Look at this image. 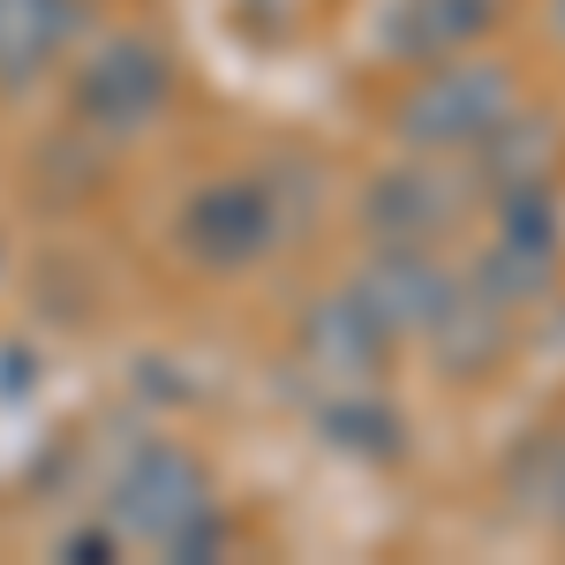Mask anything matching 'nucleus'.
<instances>
[{"label": "nucleus", "mask_w": 565, "mask_h": 565, "mask_svg": "<svg viewBox=\"0 0 565 565\" xmlns=\"http://www.w3.org/2000/svg\"><path fill=\"white\" fill-rule=\"evenodd\" d=\"M106 521H114V535L151 543V551H167L181 565L226 543V521H218V498H212V468L189 445H167V437H151V445L129 452V468L106 490Z\"/></svg>", "instance_id": "obj_1"}, {"label": "nucleus", "mask_w": 565, "mask_h": 565, "mask_svg": "<svg viewBox=\"0 0 565 565\" xmlns=\"http://www.w3.org/2000/svg\"><path fill=\"white\" fill-rule=\"evenodd\" d=\"M513 106H521V84H513L505 61L445 53V61H430V76H415V90H399L392 136H399V151L452 159V151H476Z\"/></svg>", "instance_id": "obj_2"}, {"label": "nucleus", "mask_w": 565, "mask_h": 565, "mask_svg": "<svg viewBox=\"0 0 565 565\" xmlns=\"http://www.w3.org/2000/svg\"><path fill=\"white\" fill-rule=\"evenodd\" d=\"M174 98V61L143 31H106L98 45L76 53V76H68V106L84 136H106V143H129L143 136Z\"/></svg>", "instance_id": "obj_3"}, {"label": "nucleus", "mask_w": 565, "mask_h": 565, "mask_svg": "<svg viewBox=\"0 0 565 565\" xmlns=\"http://www.w3.org/2000/svg\"><path fill=\"white\" fill-rule=\"evenodd\" d=\"M362 226L377 234V242H407V249H430L445 242L460 218H468V174H452L445 159L430 151H415L407 167H385V174H370L362 189Z\"/></svg>", "instance_id": "obj_4"}, {"label": "nucleus", "mask_w": 565, "mask_h": 565, "mask_svg": "<svg viewBox=\"0 0 565 565\" xmlns=\"http://www.w3.org/2000/svg\"><path fill=\"white\" fill-rule=\"evenodd\" d=\"M181 257L204 271H249V264L279 242V212L264 196V181H204L174 226Z\"/></svg>", "instance_id": "obj_5"}, {"label": "nucleus", "mask_w": 565, "mask_h": 565, "mask_svg": "<svg viewBox=\"0 0 565 565\" xmlns=\"http://www.w3.org/2000/svg\"><path fill=\"white\" fill-rule=\"evenodd\" d=\"M84 39L90 0H0V98H31Z\"/></svg>", "instance_id": "obj_6"}, {"label": "nucleus", "mask_w": 565, "mask_h": 565, "mask_svg": "<svg viewBox=\"0 0 565 565\" xmlns=\"http://www.w3.org/2000/svg\"><path fill=\"white\" fill-rule=\"evenodd\" d=\"M452 287H460V271H445L430 249H407V242H377V257L354 271V295L370 302V317L392 340H423L437 309L452 302Z\"/></svg>", "instance_id": "obj_7"}, {"label": "nucleus", "mask_w": 565, "mask_h": 565, "mask_svg": "<svg viewBox=\"0 0 565 565\" xmlns=\"http://www.w3.org/2000/svg\"><path fill=\"white\" fill-rule=\"evenodd\" d=\"M295 340H302V362L324 385H370L392 362V332L370 317V302H362L354 287L317 295V302L302 309V332H295Z\"/></svg>", "instance_id": "obj_8"}, {"label": "nucleus", "mask_w": 565, "mask_h": 565, "mask_svg": "<svg viewBox=\"0 0 565 565\" xmlns=\"http://www.w3.org/2000/svg\"><path fill=\"white\" fill-rule=\"evenodd\" d=\"M521 340V324H513V309L490 302L482 287H452V302L437 309V324L423 332V348H430L437 377L445 385H482V377H498L505 370V354Z\"/></svg>", "instance_id": "obj_9"}, {"label": "nucleus", "mask_w": 565, "mask_h": 565, "mask_svg": "<svg viewBox=\"0 0 565 565\" xmlns=\"http://www.w3.org/2000/svg\"><path fill=\"white\" fill-rule=\"evenodd\" d=\"M505 0H392L385 15V53L392 61H445V53H476L490 31H498Z\"/></svg>", "instance_id": "obj_10"}, {"label": "nucleus", "mask_w": 565, "mask_h": 565, "mask_svg": "<svg viewBox=\"0 0 565 565\" xmlns=\"http://www.w3.org/2000/svg\"><path fill=\"white\" fill-rule=\"evenodd\" d=\"M565 167V121L558 114H543V106H513L498 129L476 143V174L490 189H513V181H551Z\"/></svg>", "instance_id": "obj_11"}, {"label": "nucleus", "mask_w": 565, "mask_h": 565, "mask_svg": "<svg viewBox=\"0 0 565 565\" xmlns=\"http://www.w3.org/2000/svg\"><path fill=\"white\" fill-rule=\"evenodd\" d=\"M505 505H513L521 521L558 535V521H565V423L558 430H535L521 452L505 460Z\"/></svg>", "instance_id": "obj_12"}, {"label": "nucleus", "mask_w": 565, "mask_h": 565, "mask_svg": "<svg viewBox=\"0 0 565 565\" xmlns=\"http://www.w3.org/2000/svg\"><path fill=\"white\" fill-rule=\"evenodd\" d=\"M317 423H324V445H332V452H354V460H399V452H407L399 407H385L377 392H362V385H340V399H332Z\"/></svg>", "instance_id": "obj_13"}, {"label": "nucleus", "mask_w": 565, "mask_h": 565, "mask_svg": "<svg viewBox=\"0 0 565 565\" xmlns=\"http://www.w3.org/2000/svg\"><path fill=\"white\" fill-rule=\"evenodd\" d=\"M468 287H482L490 302H505L513 317L535 302H551L558 295V257H543V249H513V242H490L468 271Z\"/></svg>", "instance_id": "obj_14"}, {"label": "nucleus", "mask_w": 565, "mask_h": 565, "mask_svg": "<svg viewBox=\"0 0 565 565\" xmlns=\"http://www.w3.org/2000/svg\"><path fill=\"white\" fill-rule=\"evenodd\" d=\"M498 242L558 257V242H565L558 189H551V181H513V189H498Z\"/></svg>", "instance_id": "obj_15"}, {"label": "nucleus", "mask_w": 565, "mask_h": 565, "mask_svg": "<svg viewBox=\"0 0 565 565\" xmlns=\"http://www.w3.org/2000/svg\"><path fill=\"white\" fill-rule=\"evenodd\" d=\"M114 521L106 527H76V535H61V558H76V565H90V558H114Z\"/></svg>", "instance_id": "obj_16"}, {"label": "nucleus", "mask_w": 565, "mask_h": 565, "mask_svg": "<svg viewBox=\"0 0 565 565\" xmlns=\"http://www.w3.org/2000/svg\"><path fill=\"white\" fill-rule=\"evenodd\" d=\"M558 31H565V0H558Z\"/></svg>", "instance_id": "obj_17"}, {"label": "nucleus", "mask_w": 565, "mask_h": 565, "mask_svg": "<svg viewBox=\"0 0 565 565\" xmlns=\"http://www.w3.org/2000/svg\"><path fill=\"white\" fill-rule=\"evenodd\" d=\"M558 535H565V521H558Z\"/></svg>", "instance_id": "obj_18"}]
</instances>
